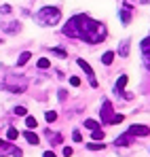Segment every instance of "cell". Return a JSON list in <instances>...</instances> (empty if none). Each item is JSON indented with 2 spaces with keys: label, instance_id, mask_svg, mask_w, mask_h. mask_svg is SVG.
<instances>
[{
  "label": "cell",
  "instance_id": "cell-10",
  "mask_svg": "<svg viewBox=\"0 0 150 157\" xmlns=\"http://www.w3.org/2000/svg\"><path fill=\"white\" fill-rule=\"evenodd\" d=\"M24 138L30 142V144H38V142H40V140H38V136H36V134H32V132H25Z\"/></svg>",
  "mask_w": 150,
  "mask_h": 157
},
{
  "label": "cell",
  "instance_id": "cell-19",
  "mask_svg": "<svg viewBox=\"0 0 150 157\" xmlns=\"http://www.w3.org/2000/svg\"><path fill=\"white\" fill-rule=\"evenodd\" d=\"M45 119H47L49 123H53V121L57 119V113H55V110H47V113H45Z\"/></svg>",
  "mask_w": 150,
  "mask_h": 157
},
{
  "label": "cell",
  "instance_id": "cell-31",
  "mask_svg": "<svg viewBox=\"0 0 150 157\" xmlns=\"http://www.w3.org/2000/svg\"><path fill=\"white\" fill-rule=\"evenodd\" d=\"M42 157H55V153H51V151H47V153H45Z\"/></svg>",
  "mask_w": 150,
  "mask_h": 157
},
{
  "label": "cell",
  "instance_id": "cell-29",
  "mask_svg": "<svg viewBox=\"0 0 150 157\" xmlns=\"http://www.w3.org/2000/svg\"><path fill=\"white\" fill-rule=\"evenodd\" d=\"M21 155H24V153H21L19 149H13V157H21Z\"/></svg>",
  "mask_w": 150,
  "mask_h": 157
},
{
  "label": "cell",
  "instance_id": "cell-8",
  "mask_svg": "<svg viewBox=\"0 0 150 157\" xmlns=\"http://www.w3.org/2000/svg\"><path fill=\"white\" fill-rule=\"evenodd\" d=\"M125 85H127V75H121V78L116 81V87H114L116 94H123L125 91Z\"/></svg>",
  "mask_w": 150,
  "mask_h": 157
},
{
  "label": "cell",
  "instance_id": "cell-15",
  "mask_svg": "<svg viewBox=\"0 0 150 157\" xmlns=\"http://www.w3.org/2000/svg\"><path fill=\"white\" fill-rule=\"evenodd\" d=\"M85 128L93 132V130H97V128H100V123H97L95 119H87V121H85Z\"/></svg>",
  "mask_w": 150,
  "mask_h": 157
},
{
  "label": "cell",
  "instance_id": "cell-2",
  "mask_svg": "<svg viewBox=\"0 0 150 157\" xmlns=\"http://www.w3.org/2000/svg\"><path fill=\"white\" fill-rule=\"evenodd\" d=\"M59 19H61V11L57 6H42L36 13V21L40 26H55Z\"/></svg>",
  "mask_w": 150,
  "mask_h": 157
},
{
  "label": "cell",
  "instance_id": "cell-22",
  "mask_svg": "<svg viewBox=\"0 0 150 157\" xmlns=\"http://www.w3.org/2000/svg\"><path fill=\"white\" fill-rule=\"evenodd\" d=\"M93 140H104V130H93Z\"/></svg>",
  "mask_w": 150,
  "mask_h": 157
},
{
  "label": "cell",
  "instance_id": "cell-23",
  "mask_svg": "<svg viewBox=\"0 0 150 157\" xmlns=\"http://www.w3.org/2000/svg\"><path fill=\"white\" fill-rule=\"evenodd\" d=\"M51 53H55V55H59V57H68V53L64 51V49H51Z\"/></svg>",
  "mask_w": 150,
  "mask_h": 157
},
{
  "label": "cell",
  "instance_id": "cell-27",
  "mask_svg": "<svg viewBox=\"0 0 150 157\" xmlns=\"http://www.w3.org/2000/svg\"><path fill=\"white\" fill-rule=\"evenodd\" d=\"M25 106H15V115H25Z\"/></svg>",
  "mask_w": 150,
  "mask_h": 157
},
{
  "label": "cell",
  "instance_id": "cell-11",
  "mask_svg": "<svg viewBox=\"0 0 150 157\" xmlns=\"http://www.w3.org/2000/svg\"><path fill=\"white\" fill-rule=\"evenodd\" d=\"M101 62H104L106 66H110V64L114 62V53H112V51H106L104 55H101Z\"/></svg>",
  "mask_w": 150,
  "mask_h": 157
},
{
  "label": "cell",
  "instance_id": "cell-32",
  "mask_svg": "<svg viewBox=\"0 0 150 157\" xmlns=\"http://www.w3.org/2000/svg\"><path fill=\"white\" fill-rule=\"evenodd\" d=\"M0 147H2V142H0Z\"/></svg>",
  "mask_w": 150,
  "mask_h": 157
},
{
  "label": "cell",
  "instance_id": "cell-13",
  "mask_svg": "<svg viewBox=\"0 0 150 157\" xmlns=\"http://www.w3.org/2000/svg\"><path fill=\"white\" fill-rule=\"evenodd\" d=\"M87 149H89V151H101V149H106V144H104V142H89Z\"/></svg>",
  "mask_w": 150,
  "mask_h": 157
},
{
  "label": "cell",
  "instance_id": "cell-14",
  "mask_svg": "<svg viewBox=\"0 0 150 157\" xmlns=\"http://www.w3.org/2000/svg\"><path fill=\"white\" fill-rule=\"evenodd\" d=\"M140 47H142V53H144V55H150V36L142 40V45H140Z\"/></svg>",
  "mask_w": 150,
  "mask_h": 157
},
{
  "label": "cell",
  "instance_id": "cell-1",
  "mask_svg": "<svg viewBox=\"0 0 150 157\" xmlns=\"http://www.w3.org/2000/svg\"><path fill=\"white\" fill-rule=\"evenodd\" d=\"M64 34L70 36V38H82V40H87V43L93 45V43L104 40L106 28H104V24H100V21L89 19L87 15H76V17H72V19L64 26Z\"/></svg>",
  "mask_w": 150,
  "mask_h": 157
},
{
  "label": "cell",
  "instance_id": "cell-21",
  "mask_svg": "<svg viewBox=\"0 0 150 157\" xmlns=\"http://www.w3.org/2000/svg\"><path fill=\"white\" fill-rule=\"evenodd\" d=\"M49 66H51V62L47 57H40V59H38V68H40V70H45V68H49Z\"/></svg>",
  "mask_w": 150,
  "mask_h": 157
},
{
  "label": "cell",
  "instance_id": "cell-7",
  "mask_svg": "<svg viewBox=\"0 0 150 157\" xmlns=\"http://www.w3.org/2000/svg\"><path fill=\"white\" fill-rule=\"evenodd\" d=\"M129 47H131V40H129V38L123 40L121 47H119V55H121V57H127V55H129Z\"/></svg>",
  "mask_w": 150,
  "mask_h": 157
},
{
  "label": "cell",
  "instance_id": "cell-9",
  "mask_svg": "<svg viewBox=\"0 0 150 157\" xmlns=\"http://www.w3.org/2000/svg\"><path fill=\"white\" fill-rule=\"evenodd\" d=\"M131 138H133V136L127 132L125 136H119V138H116V144H121V147H127V144H131Z\"/></svg>",
  "mask_w": 150,
  "mask_h": 157
},
{
  "label": "cell",
  "instance_id": "cell-6",
  "mask_svg": "<svg viewBox=\"0 0 150 157\" xmlns=\"http://www.w3.org/2000/svg\"><path fill=\"white\" fill-rule=\"evenodd\" d=\"M129 134H131V136H148L150 128L148 125H131V128H129Z\"/></svg>",
  "mask_w": 150,
  "mask_h": 157
},
{
  "label": "cell",
  "instance_id": "cell-3",
  "mask_svg": "<svg viewBox=\"0 0 150 157\" xmlns=\"http://www.w3.org/2000/svg\"><path fill=\"white\" fill-rule=\"evenodd\" d=\"M4 87L9 89V91H15V94H21L25 91V87H27V81L24 77H15V75H9L6 81H4Z\"/></svg>",
  "mask_w": 150,
  "mask_h": 157
},
{
  "label": "cell",
  "instance_id": "cell-5",
  "mask_svg": "<svg viewBox=\"0 0 150 157\" xmlns=\"http://www.w3.org/2000/svg\"><path fill=\"white\" fill-rule=\"evenodd\" d=\"M76 64H78V66H80V68H82L85 72H87V77H89V83H91V87H97V81H95V77H93V70H91V66H89V64H87L85 59H80V57L76 59Z\"/></svg>",
  "mask_w": 150,
  "mask_h": 157
},
{
  "label": "cell",
  "instance_id": "cell-18",
  "mask_svg": "<svg viewBox=\"0 0 150 157\" xmlns=\"http://www.w3.org/2000/svg\"><path fill=\"white\" fill-rule=\"evenodd\" d=\"M47 138H49V140H55L53 144H59V142H61V136H59V134H51V130L47 132Z\"/></svg>",
  "mask_w": 150,
  "mask_h": 157
},
{
  "label": "cell",
  "instance_id": "cell-25",
  "mask_svg": "<svg viewBox=\"0 0 150 157\" xmlns=\"http://www.w3.org/2000/svg\"><path fill=\"white\" fill-rule=\"evenodd\" d=\"M72 138H74V142H82V136H80V132H78V130H74Z\"/></svg>",
  "mask_w": 150,
  "mask_h": 157
},
{
  "label": "cell",
  "instance_id": "cell-20",
  "mask_svg": "<svg viewBox=\"0 0 150 157\" xmlns=\"http://www.w3.org/2000/svg\"><path fill=\"white\" fill-rule=\"evenodd\" d=\"M25 125H27V128H30V130H34V128H36V125H38V121H36V119H34V117H25Z\"/></svg>",
  "mask_w": 150,
  "mask_h": 157
},
{
  "label": "cell",
  "instance_id": "cell-26",
  "mask_svg": "<svg viewBox=\"0 0 150 157\" xmlns=\"http://www.w3.org/2000/svg\"><path fill=\"white\" fill-rule=\"evenodd\" d=\"M70 85H72V87H78V85H80V78L78 77H70Z\"/></svg>",
  "mask_w": 150,
  "mask_h": 157
},
{
  "label": "cell",
  "instance_id": "cell-17",
  "mask_svg": "<svg viewBox=\"0 0 150 157\" xmlns=\"http://www.w3.org/2000/svg\"><path fill=\"white\" fill-rule=\"evenodd\" d=\"M17 136H19V132L15 130V128H9V130H6V138H9V140H15Z\"/></svg>",
  "mask_w": 150,
  "mask_h": 157
},
{
  "label": "cell",
  "instance_id": "cell-30",
  "mask_svg": "<svg viewBox=\"0 0 150 157\" xmlns=\"http://www.w3.org/2000/svg\"><path fill=\"white\" fill-rule=\"evenodd\" d=\"M144 62H146V68L150 70V55H144Z\"/></svg>",
  "mask_w": 150,
  "mask_h": 157
},
{
  "label": "cell",
  "instance_id": "cell-28",
  "mask_svg": "<svg viewBox=\"0 0 150 157\" xmlns=\"http://www.w3.org/2000/svg\"><path fill=\"white\" fill-rule=\"evenodd\" d=\"M64 155L70 157V155H72V149H70V147H64Z\"/></svg>",
  "mask_w": 150,
  "mask_h": 157
},
{
  "label": "cell",
  "instance_id": "cell-4",
  "mask_svg": "<svg viewBox=\"0 0 150 157\" xmlns=\"http://www.w3.org/2000/svg\"><path fill=\"white\" fill-rule=\"evenodd\" d=\"M101 123H110L112 121V104H110V100H104V104H101Z\"/></svg>",
  "mask_w": 150,
  "mask_h": 157
},
{
  "label": "cell",
  "instance_id": "cell-16",
  "mask_svg": "<svg viewBox=\"0 0 150 157\" xmlns=\"http://www.w3.org/2000/svg\"><path fill=\"white\" fill-rule=\"evenodd\" d=\"M119 15H121V19H123V24H129V21H131V15H129V11H127V9H121V11H119Z\"/></svg>",
  "mask_w": 150,
  "mask_h": 157
},
{
  "label": "cell",
  "instance_id": "cell-24",
  "mask_svg": "<svg viewBox=\"0 0 150 157\" xmlns=\"http://www.w3.org/2000/svg\"><path fill=\"white\" fill-rule=\"evenodd\" d=\"M121 121H123V115H114L110 123H112V125H116V123H121Z\"/></svg>",
  "mask_w": 150,
  "mask_h": 157
},
{
  "label": "cell",
  "instance_id": "cell-12",
  "mask_svg": "<svg viewBox=\"0 0 150 157\" xmlns=\"http://www.w3.org/2000/svg\"><path fill=\"white\" fill-rule=\"evenodd\" d=\"M32 57V53L30 51H24L21 55H19V59H17V66H24V64H27V59Z\"/></svg>",
  "mask_w": 150,
  "mask_h": 157
}]
</instances>
